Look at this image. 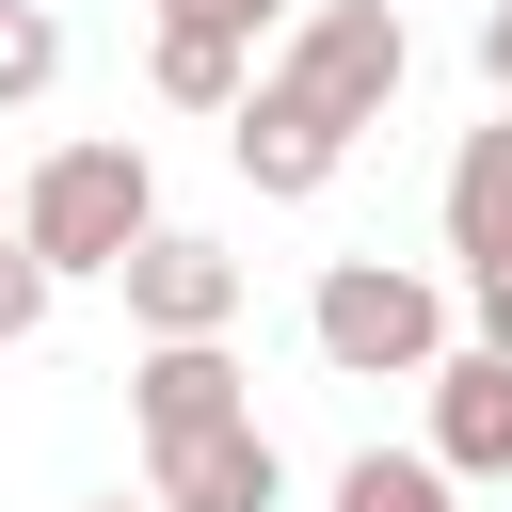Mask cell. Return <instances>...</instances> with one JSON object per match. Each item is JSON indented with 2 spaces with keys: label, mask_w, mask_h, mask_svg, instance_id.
<instances>
[{
  "label": "cell",
  "mask_w": 512,
  "mask_h": 512,
  "mask_svg": "<svg viewBox=\"0 0 512 512\" xmlns=\"http://www.w3.org/2000/svg\"><path fill=\"white\" fill-rule=\"evenodd\" d=\"M400 64H416V32H400V0H304L288 16V48L256 64V96L224 112V160L272 192V208H304L368 128H384V96H400Z\"/></svg>",
  "instance_id": "obj_1"
},
{
  "label": "cell",
  "mask_w": 512,
  "mask_h": 512,
  "mask_svg": "<svg viewBox=\"0 0 512 512\" xmlns=\"http://www.w3.org/2000/svg\"><path fill=\"white\" fill-rule=\"evenodd\" d=\"M144 224H160V176H144L128 128H80V144H48V160L16 176V240H32L48 272H112Z\"/></svg>",
  "instance_id": "obj_2"
},
{
  "label": "cell",
  "mask_w": 512,
  "mask_h": 512,
  "mask_svg": "<svg viewBox=\"0 0 512 512\" xmlns=\"http://www.w3.org/2000/svg\"><path fill=\"white\" fill-rule=\"evenodd\" d=\"M304 336H320V368H352V384H432V352H448V288L400 272V256H336L320 304H304Z\"/></svg>",
  "instance_id": "obj_3"
},
{
  "label": "cell",
  "mask_w": 512,
  "mask_h": 512,
  "mask_svg": "<svg viewBox=\"0 0 512 512\" xmlns=\"http://www.w3.org/2000/svg\"><path fill=\"white\" fill-rule=\"evenodd\" d=\"M112 288H128L144 336H224V320H240V256H224L208 224H144V240L112 256Z\"/></svg>",
  "instance_id": "obj_4"
},
{
  "label": "cell",
  "mask_w": 512,
  "mask_h": 512,
  "mask_svg": "<svg viewBox=\"0 0 512 512\" xmlns=\"http://www.w3.org/2000/svg\"><path fill=\"white\" fill-rule=\"evenodd\" d=\"M144 496H160V512H272V496H288V448H272L256 416H224V432L144 448Z\"/></svg>",
  "instance_id": "obj_5"
},
{
  "label": "cell",
  "mask_w": 512,
  "mask_h": 512,
  "mask_svg": "<svg viewBox=\"0 0 512 512\" xmlns=\"http://www.w3.org/2000/svg\"><path fill=\"white\" fill-rule=\"evenodd\" d=\"M128 416H144V448H176V432H224V416H256V384H240V352H224V336H144V368H128Z\"/></svg>",
  "instance_id": "obj_6"
},
{
  "label": "cell",
  "mask_w": 512,
  "mask_h": 512,
  "mask_svg": "<svg viewBox=\"0 0 512 512\" xmlns=\"http://www.w3.org/2000/svg\"><path fill=\"white\" fill-rule=\"evenodd\" d=\"M432 464L448 480H512V352H432Z\"/></svg>",
  "instance_id": "obj_7"
},
{
  "label": "cell",
  "mask_w": 512,
  "mask_h": 512,
  "mask_svg": "<svg viewBox=\"0 0 512 512\" xmlns=\"http://www.w3.org/2000/svg\"><path fill=\"white\" fill-rule=\"evenodd\" d=\"M448 256L464 272H512V96L448 144Z\"/></svg>",
  "instance_id": "obj_8"
},
{
  "label": "cell",
  "mask_w": 512,
  "mask_h": 512,
  "mask_svg": "<svg viewBox=\"0 0 512 512\" xmlns=\"http://www.w3.org/2000/svg\"><path fill=\"white\" fill-rule=\"evenodd\" d=\"M144 80H160L176 112H240V96H256V48L208 32V16H160V32H144Z\"/></svg>",
  "instance_id": "obj_9"
},
{
  "label": "cell",
  "mask_w": 512,
  "mask_h": 512,
  "mask_svg": "<svg viewBox=\"0 0 512 512\" xmlns=\"http://www.w3.org/2000/svg\"><path fill=\"white\" fill-rule=\"evenodd\" d=\"M336 512H464V480L432 448H352L336 464Z\"/></svg>",
  "instance_id": "obj_10"
},
{
  "label": "cell",
  "mask_w": 512,
  "mask_h": 512,
  "mask_svg": "<svg viewBox=\"0 0 512 512\" xmlns=\"http://www.w3.org/2000/svg\"><path fill=\"white\" fill-rule=\"evenodd\" d=\"M48 80H64V16L48 0H0V112H32Z\"/></svg>",
  "instance_id": "obj_11"
},
{
  "label": "cell",
  "mask_w": 512,
  "mask_h": 512,
  "mask_svg": "<svg viewBox=\"0 0 512 512\" xmlns=\"http://www.w3.org/2000/svg\"><path fill=\"white\" fill-rule=\"evenodd\" d=\"M48 288H64V272H48V256H32V240H0V352H16V336H32V320H48Z\"/></svg>",
  "instance_id": "obj_12"
},
{
  "label": "cell",
  "mask_w": 512,
  "mask_h": 512,
  "mask_svg": "<svg viewBox=\"0 0 512 512\" xmlns=\"http://www.w3.org/2000/svg\"><path fill=\"white\" fill-rule=\"evenodd\" d=\"M160 16H208V32H240V48H256V32H272V16H304V0H160Z\"/></svg>",
  "instance_id": "obj_13"
},
{
  "label": "cell",
  "mask_w": 512,
  "mask_h": 512,
  "mask_svg": "<svg viewBox=\"0 0 512 512\" xmlns=\"http://www.w3.org/2000/svg\"><path fill=\"white\" fill-rule=\"evenodd\" d=\"M464 304H480V352H512V272H464Z\"/></svg>",
  "instance_id": "obj_14"
},
{
  "label": "cell",
  "mask_w": 512,
  "mask_h": 512,
  "mask_svg": "<svg viewBox=\"0 0 512 512\" xmlns=\"http://www.w3.org/2000/svg\"><path fill=\"white\" fill-rule=\"evenodd\" d=\"M480 80H496V96H512V0H496V16H480Z\"/></svg>",
  "instance_id": "obj_15"
},
{
  "label": "cell",
  "mask_w": 512,
  "mask_h": 512,
  "mask_svg": "<svg viewBox=\"0 0 512 512\" xmlns=\"http://www.w3.org/2000/svg\"><path fill=\"white\" fill-rule=\"evenodd\" d=\"M0 240H16V176H0Z\"/></svg>",
  "instance_id": "obj_16"
},
{
  "label": "cell",
  "mask_w": 512,
  "mask_h": 512,
  "mask_svg": "<svg viewBox=\"0 0 512 512\" xmlns=\"http://www.w3.org/2000/svg\"><path fill=\"white\" fill-rule=\"evenodd\" d=\"M96 512H160V496H96Z\"/></svg>",
  "instance_id": "obj_17"
}]
</instances>
